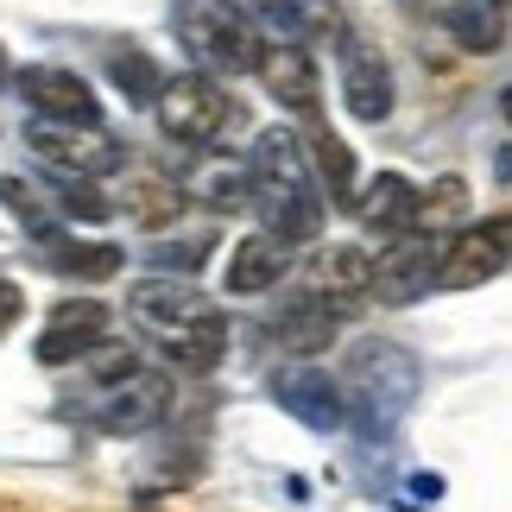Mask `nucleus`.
Segmentation results:
<instances>
[{
	"label": "nucleus",
	"instance_id": "16",
	"mask_svg": "<svg viewBox=\"0 0 512 512\" xmlns=\"http://www.w3.org/2000/svg\"><path fill=\"white\" fill-rule=\"evenodd\" d=\"M266 329H272V342L279 348H291V354H317V348H329L336 342V329H342V317L329 310L317 291H285L279 298V310L266 317Z\"/></svg>",
	"mask_w": 512,
	"mask_h": 512
},
{
	"label": "nucleus",
	"instance_id": "7",
	"mask_svg": "<svg viewBox=\"0 0 512 512\" xmlns=\"http://www.w3.org/2000/svg\"><path fill=\"white\" fill-rule=\"evenodd\" d=\"M512 260V222L506 215H487V222H468L456 234H443L437 247V272H430V291H475L487 279H500Z\"/></svg>",
	"mask_w": 512,
	"mask_h": 512
},
{
	"label": "nucleus",
	"instance_id": "5",
	"mask_svg": "<svg viewBox=\"0 0 512 512\" xmlns=\"http://www.w3.org/2000/svg\"><path fill=\"white\" fill-rule=\"evenodd\" d=\"M152 114H159V133L177 146H190V152H203L215 146L222 133L234 127V102H228V89L215 83V76L203 70H190V76H165L159 95H152Z\"/></svg>",
	"mask_w": 512,
	"mask_h": 512
},
{
	"label": "nucleus",
	"instance_id": "29",
	"mask_svg": "<svg viewBox=\"0 0 512 512\" xmlns=\"http://www.w3.org/2000/svg\"><path fill=\"white\" fill-rule=\"evenodd\" d=\"M209 203L215 209H247V171H222V177H215V184H209Z\"/></svg>",
	"mask_w": 512,
	"mask_h": 512
},
{
	"label": "nucleus",
	"instance_id": "11",
	"mask_svg": "<svg viewBox=\"0 0 512 512\" xmlns=\"http://www.w3.org/2000/svg\"><path fill=\"white\" fill-rule=\"evenodd\" d=\"M253 70H260V83L266 95L279 102L285 114H298V121H310L317 114V57H310V45H298V38H272V45L253 51Z\"/></svg>",
	"mask_w": 512,
	"mask_h": 512
},
{
	"label": "nucleus",
	"instance_id": "15",
	"mask_svg": "<svg viewBox=\"0 0 512 512\" xmlns=\"http://www.w3.org/2000/svg\"><path fill=\"white\" fill-rule=\"evenodd\" d=\"M272 399L279 411H291L304 430H342V392L323 367H285L272 373Z\"/></svg>",
	"mask_w": 512,
	"mask_h": 512
},
{
	"label": "nucleus",
	"instance_id": "2",
	"mask_svg": "<svg viewBox=\"0 0 512 512\" xmlns=\"http://www.w3.org/2000/svg\"><path fill=\"white\" fill-rule=\"evenodd\" d=\"M247 209H260L272 241L304 247L323 234V184L291 127H266L247 152Z\"/></svg>",
	"mask_w": 512,
	"mask_h": 512
},
{
	"label": "nucleus",
	"instance_id": "14",
	"mask_svg": "<svg viewBox=\"0 0 512 512\" xmlns=\"http://www.w3.org/2000/svg\"><path fill=\"white\" fill-rule=\"evenodd\" d=\"M367 266H373V253L367 247H354V241H329L317 260H310V291L336 310V317H348V310H361L373 304L367 298Z\"/></svg>",
	"mask_w": 512,
	"mask_h": 512
},
{
	"label": "nucleus",
	"instance_id": "13",
	"mask_svg": "<svg viewBox=\"0 0 512 512\" xmlns=\"http://www.w3.org/2000/svg\"><path fill=\"white\" fill-rule=\"evenodd\" d=\"M19 95H26V108L38 121H102V102L89 95V83L64 64H32L13 76Z\"/></svg>",
	"mask_w": 512,
	"mask_h": 512
},
{
	"label": "nucleus",
	"instance_id": "20",
	"mask_svg": "<svg viewBox=\"0 0 512 512\" xmlns=\"http://www.w3.org/2000/svg\"><path fill=\"white\" fill-rule=\"evenodd\" d=\"M443 26H449V38H456L462 51L494 57L506 45V0H449Z\"/></svg>",
	"mask_w": 512,
	"mask_h": 512
},
{
	"label": "nucleus",
	"instance_id": "21",
	"mask_svg": "<svg viewBox=\"0 0 512 512\" xmlns=\"http://www.w3.org/2000/svg\"><path fill=\"white\" fill-rule=\"evenodd\" d=\"M411 203H418V190H411L399 171H380L361 196H354V215H361L367 234H380V241H386V234L411 228Z\"/></svg>",
	"mask_w": 512,
	"mask_h": 512
},
{
	"label": "nucleus",
	"instance_id": "10",
	"mask_svg": "<svg viewBox=\"0 0 512 512\" xmlns=\"http://www.w3.org/2000/svg\"><path fill=\"white\" fill-rule=\"evenodd\" d=\"M108 336V304L102 298H64L45 317V329H38V367H70V361H89L95 348H102Z\"/></svg>",
	"mask_w": 512,
	"mask_h": 512
},
{
	"label": "nucleus",
	"instance_id": "4",
	"mask_svg": "<svg viewBox=\"0 0 512 512\" xmlns=\"http://www.w3.org/2000/svg\"><path fill=\"white\" fill-rule=\"evenodd\" d=\"M171 26H177V45L196 57L203 76H247L253 70L260 32H253L247 7H234V0H177Z\"/></svg>",
	"mask_w": 512,
	"mask_h": 512
},
{
	"label": "nucleus",
	"instance_id": "24",
	"mask_svg": "<svg viewBox=\"0 0 512 512\" xmlns=\"http://www.w3.org/2000/svg\"><path fill=\"white\" fill-rule=\"evenodd\" d=\"M177 215H184V190L171 184V177H140V184L127 190V222H140V228H171Z\"/></svg>",
	"mask_w": 512,
	"mask_h": 512
},
{
	"label": "nucleus",
	"instance_id": "12",
	"mask_svg": "<svg viewBox=\"0 0 512 512\" xmlns=\"http://www.w3.org/2000/svg\"><path fill=\"white\" fill-rule=\"evenodd\" d=\"M336 76H342V102H348L354 121L380 127L386 114H392V70H386V57L373 51L361 32H342V45H336Z\"/></svg>",
	"mask_w": 512,
	"mask_h": 512
},
{
	"label": "nucleus",
	"instance_id": "18",
	"mask_svg": "<svg viewBox=\"0 0 512 512\" xmlns=\"http://www.w3.org/2000/svg\"><path fill=\"white\" fill-rule=\"evenodd\" d=\"M285 266H291V247H285V241H272V234L260 228V234H247V241L228 253V291H234V298H260V291H279Z\"/></svg>",
	"mask_w": 512,
	"mask_h": 512
},
{
	"label": "nucleus",
	"instance_id": "27",
	"mask_svg": "<svg viewBox=\"0 0 512 512\" xmlns=\"http://www.w3.org/2000/svg\"><path fill=\"white\" fill-rule=\"evenodd\" d=\"M0 203H7L19 222H26L32 234L38 228H51V209H45V190L38 184H26V177H0Z\"/></svg>",
	"mask_w": 512,
	"mask_h": 512
},
{
	"label": "nucleus",
	"instance_id": "23",
	"mask_svg": "<svg viewBox=\"0 0 512 512\" xmlns=\"http://www.w3.org/2000/svg\"><path fill=\"white\" fill-rule=\"evenodd\" d=\"M310 171H323L329 177V203H342V209H354V159H348V146L336 140V133H323L317 127V114H310Z\"/></svg>",
	"mask_w": 512,
	"mask_h": 512
},
{
	"label": "nucleus",
	"instance_id": "1",
	"mask_svg": "<svg viewBox=\"0 0 512 512\" xmlns=\"http://www.w3.org/2000/svg\"><path fill=\"white\" fill-rule=\"evenodd\" d=\"M127 323L165 354L177 373H215L228 354V317L215 310V298H203L190 279L159 272L127 291Z\"/></svg>",
	"mask_w": 512,
	"mask_h": 512
},
{
	"label": "nucleus",
	"instance_id": "25",
	"mask_svg": "<svg viewBox=\"0 0 512 512\" xmlns=\"http://www.w3.org/2000/svg\"><path fill=\"white\" fill-rule=\"evenodd\" d=\"M108 76H114V89H121L133 108H152V95H159V83H165V70L152 64L146 51H133V45L108 57Z\"/></svg>",
	"mask_w": 512,
	"mask_h": 512
},
{
	"label": "nucleus",
	"instance_id": "31",
	"mask_svg": "<svg viewBox=\"0 0 512 512\" xmlns=\"http://www.w3.org/2000/svg\"><path fill=\"white\" fill-rule=\"evenodd\" d=\"M0 83H7V51H0Z\"/></svg>",
	"mask_w": 512,
	"mask_h": 512
},
{
	"label": "nucleus",
	"instance_id": "8",
	"mask_svg": "<svg viewBox=\"0 0 512 512\" xmlns=\"http://www.w3.org/2000/svg\"><path fill=\"white\" fill-rule=\"evenodd\" d=\"M165 411H171L165 373L127 367V373H114V380H102V392H95V405H89V424L102 430V437H146Z\"/></svg>",
	"mask_w": 512,
	"mask_h": 512
},
{
	"label": "nucleus",
	"instance_id": "17",
	"mask_svg": "<svg viewBox=\"0 0 512 512\" xmlns=\"http://www.w3.org/2000/svg\"><path fill=\"white\" fill-rule=\"evenodd\" d=\"M38 260L51 272H64V279H114L127 253L108 241H76V234H64L51 222V228H38Z\"/></svg>",
	"mask_w": 512,
	"mask_h": 512
},
{
	"label": "nucleus",
	"instance_id": "26",
	"mask_svg": "<svg viewBox=\"0 0 512 512\" xmlns=\"http://www.w3.org/2000/svg\"><path fill=\"white\" fill-rule=\"evenodd\" d=\"M57 177V209L76 215V222H108L114 215V196L95 190V177H64V171H51Z\"/></svg>",
	"mask_w": 512,
	"mask_h": 512
},
{
	"label": "nucleus",
	"instance_id": "19",
	"mask_svg": "<svg viewBox=\"0 0 512 512\" xmlns=\"http://www.w3.org/2000/svg\"><path fill=\"white\" fill-rule=\"evenodd\" d=\"M247 7L266 19L272 38H298V45H317V38L342 32V7H336V0H247Z\"/></svg>",
	"mask_w": 512,
	"mask_h": 512
},
{
	"label": "nucleus",
	"instance_id": "3",
	"mask_svg": "<svg viewBox=\"0 0 512 512\" xmlns=\"http://www.w3.org/2000/svg\"><path fill=\"white\" fill-rule=\"evenodd\" d=\"M418 386H424V367L418 354L399 348V342H354L348 361H342V424H354V437L367 449L373 443H392L399 437V424L411 418V405H418Z\"/></svg>",
	"mask_w": 512,
	"mask_h": 512
},
{
	"label": "nucleus",
	"instance_id": "22",
	"mask_svg": "<svg viewBox=\"0 0 512 512\" xmlns=\"http://www.w3.org/2000/svg\"><path fill=\"white\" fill-rule=\"evenodd\" d=\"M462 215H468V184L449 171V177H437L430 190H418V203H411V228L430 234V241H443V234L462 228Z\"/></svg>",
	"mask_w": 512,
	"mask_h": 512
},
{
	"label": "nucleus",
	"instance_id": "28",
	"mask_svg": "<svg viewBox=\"0 0 512 512\" xmlns=\"http://www.w3.org/2000/svg\"><path fill=\"white\" fill-rule=\"evenodd\" d=\"M437 494H443V481H437V475H411V481L399 487V500H392V506H399V512H424V506H437Z\"/></svg>",
	"mask_w": 512,
	"mask_h": 512
},
{
	"label": "nucleus",
	"instance_id": "30",
	"mask_svg": "<svg viewBox=\"0 0 512 512\" xmlns=\"http://www.w3.org/2000/svg\"><path fill=\"white\" fill-rule=\"evenodd\" d=\"M19 310H26V291H19L13 279H0V336L19 323Z\"/></svg>",
	"mask_w": 512,
	"mask_h": 512
},
{
	"label": "nucleus",
	"instance_id": "6",
	"mask_svg": "<svg viewBox=\"0 0 512 512\" xmlns=\"http://www.w3.org/2000/svg\"><path fill=\"white\" fill-rule=\"evenodd\" d=\"M26 146L45 171H64V177H108L127 165V146L102 121H38L32 114Z\"/></svg>",
	"mask_w": 512,
	"mask_h": 512
},
{
	"label": "nucleus",
	"instance_id": "9",
	"mask_svg": "<svg viewBox=\"0 0 512 512\" xmlns=\"http://www.w3.org/2000/svg\"><path fill=\"white\" fill-rule=\"evenodd\" d=\"M437 247L443 241H430V234H418V228L386 234V247L373 253V266H367V298H380V304H418V298H430Z\"/></svg>",
	"mask_w": 512,
	"mask_h": 512
}]
</instances>
